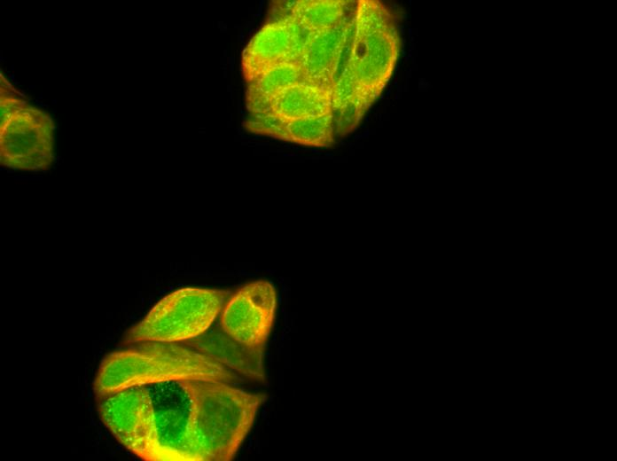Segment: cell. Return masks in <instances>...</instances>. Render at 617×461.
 <instances>
[{"label":"cell","mask_w":617,"mask_h":461,"mask_svg":"<svg viewBox=\"0 0 617 461\" xmlns=\"http://www.w3.org/2000/svg\"><path fill=\"white\" fill-rule=\"evenodd\" d=\"M228 293L224 290L197 287L172 292L127 332L125 342L178 343L199 338L222 311Z\"/></svg>","instance_id":"cell-3"},{"label":"cell","mask_w":617,"mask_h":461,"mask_svg":"<svg viewBox=\"0 0 617 461\" xmlns=\"http://www.w3.org/2000/svg\"><path fill=\"white\" fill-rule=\"evenodd\" d=\"M240 378L212 356L176 343L142 341L108 354L93 389L102 399L123 389L178 380L231 383Z\"/></svg>","instance_id":"cell-2"},{"label":"cell","mask_w":617,"mask_h":461,"mask_svg":"<svg viewBox=\"0 0 617 461\" xmlns=\"http://www.w3.org/2000/svg\"><path fill=\"white\" fill-rule=\"evenodd\" d=\"M98 410L103 424L128 450L146 461L168 460L160 442L146 386L129 387L102 398Z\"/></svg>","instance_id":"cell-4"},{"label":"cell","mask_w":617,"mask_h":461,"mask_svg":"<svg viewBox=\"0 0 617 461\" xmlns=\"http://www.w3.org/2000/svg\"><path fill=\"white\" fill-rule=\"evenodd\" d=\"M272 112L285 122L332 113V92L309 82H301L271 98Z\"/></svg>","instance_id":"cell-10"},{"label":"cell","mask_w":617,"mask_h":461,"mask_svg":"<svg viewBox=\"0 0 617 461\" xmlns=\"http://www.w3.org/2000/svg\"><path fill=\"white\" fill-rule=\"evenodd\" d=\"M344 5L340 1H301L294 4L291 16L311 28L323 29L342 20Z\"/></svg>","instance_id":"cell-13"},{"label":"cell","mask_w":617,"mask_h":461,"mask_svg":"<svg viewBox=\"0 0 617 461\" xmlns=\"http://www.w3.org/2000/svg\"><path fill=\"white\" fill-rule=\"evenodd\" d=\"M277 306L274 286L257 280L238 289L228 301L221 316L223 331L238 342L264 348L271 332Z\"/></svg>","instance_id":"cell-6"},{"label":"cell","mask_w":617,"mask_h":461,"mask_svg":"<svg viewBox=\"0 0 617 461\" xmlns=\"http://www.w3.org/2000/svg\"><path fill=\"white\" fill-rule=\"evenodd\" d=\"M181 382L190 399L187 460H232L267 395L248 393L223 381Z\"/></svg>","instance_id":"cell-1"},{"label":"cell","mask_w":617,"mask_h":461,"mask_svg":"<svg viewBox=\"0 0 617 461\" xmlns=\"http://www.w3.org/2000/svg\"><path fill=\"white\" fill-rule=\"evenodd\" d=\"M349 22L340 20L333 27L316 29L299 61L307 80L332 92V77L347 40Z\"/></svg>","instance_id":"cell-8"},{"label":"cell","mask_w":617,"mask_h":461,"mask_svg":"<svg viewBox=\"0 0 617 461\" xmlns=\"http://www.w3.org/2000/svg\"><path fill=\"white\" fill-rule=\"evenodd\" d=\"M200 345L202 347L195 348L212 356L226 367L253 379H265L263 348L246 346L226 333L212 335Z\"/></svg>","instance_id":"cell-11"},{"label":"cell","mask_w":617,"mask_h":461,"mask_svg":"<svg viewBox=\"0 0 617 461\" xmlns=\"http://www.w3.org/2000/svg\"><path fill=\"white\" fill-rule=\"evenodd\" d=\"M301 82H308L299 63L275 64L254 79V90L271 98L281 90Z\"/></svg>","instance_id":"cell-14"},{"label":"cell","mask_w":617,"mask_h":461,"mask_svg":"<svg viewBox=\"0 0 617 461\" xmlns=\"http://www.w3.org/2000/svg\"><path fill=\"white\" fill-rule=\"evenodd\" d=\"M292 32L288 19L267 24L251 40L246 50L247 68L254 79L266 68L291 62Z\"/></svg>","instance_id":"cell-9"},{"label":"cell","mask_w":617,"mask_h":461,"mask_svg":"<svg viewBox=\"0 0 617 461\" xmlns=\"http://www.w3.org/2000/svg\"><path fill=\"white\" fill-rule=\"evenodd\" d=\"M332 113L285 122L283 139L305 145L327 146L333 141Z\"/></svg>","instance_id":"cell-12"},{"label":"cell","mask_w":617,"mask_h":461,"mask_svg":"<svg viewBox=\"0 0 617 461\" xmlns=\"http://www.w3.org/2000/svg\"><path fill=\"white\" fill-rule=\"evenodd\" d=\"M0 128L17 112L25 108L28 104L21 98L19 92L0 76Z\"/></svg>","instance_id":"cell-15"},{"label":"cell","mask_w":617,"mask_h":461,"mask_svg":"<svg viewBox=\"0 0 617 461\" xmlns=\"http://www.w3.org/2000/svg\"><path fill=\"white\" fill-rule=\"evenodd\" d=\"M146 387L153 404L160 442L168 460L188 461L185 435L190 399L181 380Z\"/></svg>","instance_id":"cell-7"},{"label":"cell","mask_w":617,"mask_h":461,"mask_svg":"<svg viewBox=\"0 0 617 461\" xmlns=\"http://www.w3.org/2000/svg\"><path fill=\"white\" fill-rule=\"evenodd\" d=\"M54 124L43 111L27 105L0 128L1 165L44 170L53 161Z\"/></svg>","instance_id":"cell-5"}]
</instances>
